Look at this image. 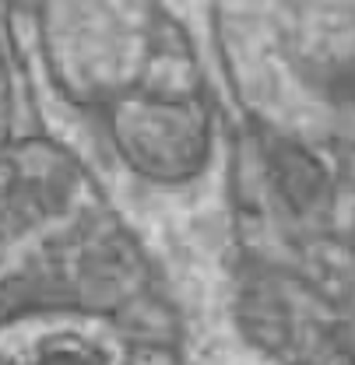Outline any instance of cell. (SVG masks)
<instances>
[{
	"label": "cell",
	"instance_id": "obj_1",
	"mask_svg": "<svg viewBox=\"0 0 355 365\" xmlns=\"http://www.w3.org/2000/svg\"><path fill=\"white\" fill-rule=\"evenodd\" d=\"M49 18L141 242L179 292L225 284V116L194 36L162 0H49Z\"/></svg>",
	"mask_w": 355,
	"mask_h": 365
},
{
	"label": "cell",
	"instance_id": "obj_2",
	"mask_svg": "<svg viewBox=\"0 0 355 365\" xmlns=\"http://www.w3.org/2000/svg\"><path fill=\"white\" fill-rule=\"evenodd\" d=\"M225 85L278 140L355 151V0H219Z\"/></svg>",
	"mask_w": 355,
	"mask_h": 365
}]
</instances>
